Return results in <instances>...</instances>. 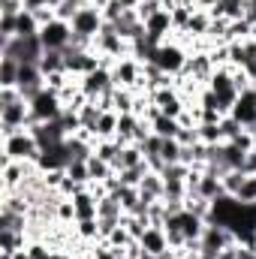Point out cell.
I'll return each mask as SVG.
<instances>
[{"instance_id": "cell-39", "label": "cell", "mask_w": 256, "mask_h": 259, "mask_svg": "<svg viewBox=\"0 0 256 259\" xmlns=\"http://www.w3.org/2000/svg\"><path fill=\"white\" fill-rule=\"evenodd\" d=\"M190 259H217V256H211V253H202V250H199V253H193Z\"/></svg>"}, {"instance_id": "cell-17", "label": "cell", "mask_w": 256, "mask_h": 259, "mask_svg": "<svg viewBox=\"0 0 256 259\" xmlns=\"http://www.w3.org/2000/svg\"><path fill=\"white\" fill-rule=\"evenodd\" d=\"M30 133L36 136L39 148H49V145H58L66 139V130L61 127V121H42V124H30Z\"/></svg>"}, {"instance_id": "cell-2", "label": "cell", "mask_w": 256, "mask_h": 259, "mask_svg": "<svg viewBox=\"0 0 256 259\" xmlns=\"http://www.w3.org/2000/svg\"><path fill=\"white\" fill-rule=\"evenodd\" d=\"M69 24H72V36H75V39H84V42H94V39L100 36V30L106 27V18H103V12H100V6H94V3H88V6H81V9L75 12V18H72Z\"/></svg>"}, {"instance_id": "cell-5", "label": "cell", "mask_w": 256, "mask_h": 259, "mask_svg": "<svg viewBox=\"0 0 256 259\" xmlns=\"http://www.w3.org/2000/svg\"><path fill=\"white\" fill-rule=\"evenodd\" d=\"M64 100H61V94H55V91H49V88H42L33 100H30V115H33V124H42V121H61V115H64Z\"/></svg>"}, {"instance_id": "cell-29", "label": "cell", "mask_w": 256, "mask_h": 259, "mask_svg": "<svg viewBox=\"0 0 256 259\" xmlns=\"http://www.w3.org/2000/svg\"><path fill=\"white\" fill-rule=\"evenodd\" d=\"M196 130H199V142H205V145H220V142H226L220 124H199Z\"/></svg>"}, {"instance_id": "cell-8", "label": "cell", "mask_w": 256, "mask_h": 259, "mask_svg": "<svg viewBox=\"0 0 256 259\" xmlns=\"http://www.w3.org/2000/svg\"><path fill=\"white\" fill-rule=\"evenodd\" d=\"M151 103L157 106L160 115H169V118H181V115L187 112V103H184V97H181V91H178L175 84L157 88V91L151 94Z\"/></svg>"}, {"instance_id": "cell-1", "label": "cell", "mask_w": 256, "mask_h": 259, "mask_svg": "<svg viewBox=\"0 0 256 259\" xmlns=\"http://www.w3.org/2000/svg\"><path fill=\"white\" fill-rule=\"evenodd\" d=\"M39 154H42V148H39L36 136L30 133V127L18 130V133H12V136H6V139H3V160L36 163V160H39Z\"/></svg>"}, {"instance_id": "cell-32", "label": "cell", "mask_w": 256, "mask_h": 259, "mask_svg": "<svg viewBox=\"0 0 256 259\" xmlns=\"http://www.w3.org/2000/svg\"><path fill=\"white\" fill-rule=\"evenodd\" d=\"M235 199L244 202V205L256 202V175H247V178H244V184H241V190L235 193Z\"/></svg>"}, {"instance_id": "cell-40", "label": "cell", "mask_w": 256, "mask_h": 259, "mask_svg": "<svg viewBox=\"0 0 256 259\" xmlns=\"http://www.w3.org/2000/svg\"><path fill=\"white\" fill-rule=\"evenodd\" d=\"M250 133H253V145H256V127H253V130H250Z\"/></svg>"}, {"instance_id": "cell-31", "label": "cell", "mask_w": 256, "mask_h": 259, "mask_svg": "<svg viewBox=\"0 0 256 259\" xmlns=\"http://www.w3.org/2000/svg\"><path fill=\"white\" fill-rule=\"evenodd\" d=\"M27 259H58V250H52L42 241H30L27 244Z\"/></svg>"}, {"instance_id": "cell-16", "label": "cell", "mask_w": 256, "mask_h": 259, "mask_svg": "<svg viewBox=\"0 0 256 259\" xmlns=\"http://www.w3.org/2000/svg\"><path fill=\"white\" fill-rule=\"evenodd\" d=\"M172 30H175V24H172V9H160V12H154V15L145 21V33L154 36L157 42H166V33H172Z\"/></svg>"}, {"instance_id": "cell-25", "label": "cell", "mask_w": 256, "mask_h": 259, "mask_svg": "<svg viewBox=\"0 0 256 259\" xmlns=\"http://www.w3.org/2000/svg\"><path fill=\"white\" fill-rule=\"evenodd\" d=\"M211 12H205V9H196L190 18V24H187V33L190 36H208V30H211Z\"/></svg>"}, {"instance_id": "cell-9", "label": "cell", "mask_w": 256, "mask_h": 259, "mask_svg": "<svg viewBox=\"0 0 256 259\" xmlns=\"http://www.w3.org/2000/svg\"><path fill=\"white\" fill-rule=\"evenodd\" d=\"M229 244H235V232H232V229L217 226V223H205V232H202V238H199V250H202V253L217 256V253L226 250Z\"/></svg>"}, {"instance_id": "cell-23", "label": "cell", "mask_w": 256, "mask_h": 259, "mask_svg": "<svg viewBox=\"0 0 256 259\" xmlns=\"http://www.w3.org/2000/svg\"><path fill=\"white\" fill-rule=\"evenodd\" d=\"M39 69H42V75H52V72H66V58L64 52H42V58H39Z\"/></svg>"}, {"instance_id": "cell-19", "label": "cell", "mask_w": 256, "mask_h": 259, "mask_svg": "<svg viewBox=\"0 0 256 259\" xmlns=\"http://www.w3.org/2000/svg\"><path fill=\"white\" fill-rule=\"evenodd\" d=\"M145 163V154H142V145H136V142H130L121 148V154H118V160H115V172H124V169H136V166H142Z\"/></svg>"}, {"instance_id": "cell-6", "label": "cell", "mask_w": 256, "mask_h": 259, "mask_svg": "<svg viewBox=\"0 0 256 259\" xmlns=\"http://www.w3.org/2000/svg\"><path fill=\"white\" fill-rule=\"evenodd\" d=\"M39 42L46 52H66L72 46V24L64 18H55L39 27Z\"/></svg>"}, {"instance_id": "cell-26", "label": "cell", "mask_w": 256, "mask_h": 259, "mask_svg": "<svg viewBox=\"0 0 256 259\" xmlns=\"http://www.w3.org/2000/svg\"><path fill=\"white\" fill-rule=\"evenodd\" d=\"M66 178L81 184V187H91V172H88V160H72L66 166Z\"/></svg>"}, {"instance_id": "cell-7", "label": "cell", "mask_w": 256, "mask_h": 259, "mask_svg": "<svg viewBox=\"0 0 256 259\" xmlns=\"http://www.w3.org/2000/svg\"><path fill=\"white\" fill-rule=\"evenodd\" d=\"M78 91L88 97V100H103V97H109L112 91H115V81H112V66H100V69H94V72H88V75H81V81H78Z\"/></svg>"}, {"instance_id": "cell-22", "label": "cell", "mask_w": 256, "mask_h": 259, "mask_svg": "<svg viewBox=\"0 0 256 259\" xmlns=\"http://www.w3.org/2000/svg\"><path fill=\"white\" fill-rule=\"evenodd\" d=\"M18 69L15 58H0V88H18Z\"/></svg>"}, {"instance_id": "cell-15", "label": "cell", "mask_w": 256, "mask_h": 259, "mask_svg": "<svg viewBox=\"0 0 256 259\" xmlns=\"http://www.w3.org/2000/svg\"><path fill=\"white\" fill-rule=\"evenodd\" d=\"M139 247H142L145 253H151V256H160V253H166L172 244H169V235H166V229L151 223V226L142 232V238H139Z\"/></svg>"}, {"instance_id": "cell-11", "label": "cell", "mask_w": 256, "mask_h": 259, "mask_svg": "<svg viewBox=\"0 0 256 259\" xmlns=\"http://www.w3.org/2000/svg\"><path fill=\"white\" fill-rule=\"evenodd\" d=\"M238 124L244 130H253L256 127V88H247V91H241L238 94V103L232 106V112H229Z\"/></svg>"}, {"instance_id": "cell-33", "label": "cell", "mask_w": 256, "mask_h": 259, "mask_svg": "<svg viewBox=\"0 0 256 259\" xmlns=\"http://www.w3.org/2000/svg\"><path fill=\"white\" fill-rule=\"evenodd\" d=\"M160 148H163V139H160L157 133H151V136L142 142V154H145V160H154V157H160Z\"/></svg>"}, {"instance_id": "cell-37", "label": "cell", "mask_w": 256, "mask_h": 259, "mask_svg": "<svg viewBox=\"0 0 256 259\" xmlns=\"http://www.w3.org/2000/svg\"><path fill=\"white\" fill-rule=\"evenodd\" d=\"M244 18L256 27V0H247V12H244Z\"/></svg>"}, {"instance_id": "cell-12", "label": "cell", "mask_w": 256, "mask_h": 259, "mask_svg": "<svg viewBox=\"0 0 256 259\" xmlns=\"http://www.w3.org/2000/svg\"><path fill=\"white\" fill-rule=\"evenodd\" d=\"M214 61H211V52H196L187 58V66H184V72H181V78H193V81H205V88H208V78L214 75Z\"/></svg>"}, {"instance_id": "cell-28", "label": "cell", "mask_w": 256, "mask_h": 259, "mask_svg": "<svg viewBox=\"0 0 256 259\" xmlns=\"http://www.w3.org/2000/svg\"><path fill=\"white\" fill-rule=\"evenodd\" d=\"M220 178H223V190H226L229 196H235L238 190H241V184H244L247 175H244L241 169H229V172H223Z\"/></svg>"}, {"instance_id": "cell-13", "label": "cell", "mask_w": 256, "mask_h": 259, "mask_svg": "<svg viewBox=\"0 0 256 259\" xmlns=\"http://www.w3.org/2000/svg\"><path fill=\"white\" fill-rule=\"evenodd\" d=\"M69 166V151H66V139L58 142V145H49L42 148L39 160H36V169L39 172H58V169H66Z\"/></svg>"}, {"instance_id": "cell-10", "label": "cell", "mask_w": 256, "mask_h": 259, "mask_svg": "<svg viewBox=\"0 0 256 259\" xmlns=\"http://www.w3.org/2000/svg\"><path fill=\"white\" fill-rule=\"evenodd\" d=\"M112 81H115V88L136 91V84H142V61H136L133 55L115 61L112 64Z\"/></svg>"}, {"instance_id": "cell-21", "label": "cell", "mask_w": 256, "mask_h": 259, "mask_svg": "<svg viewBox=\"0 0 256 259\" xmlns=\"http://www.w3.org/2000/svg\"><path fill=\"white\" fill-rule=\"evenodd\" d=\"M39 33V21L30 9H21L15 15V36H36Z\"/></svg>"}, {"instance_id": "cell-3", "label": "cell", "mask_w": 256, "mask_h": 259, "mask_svg": "<svg viewBox=\"0 0 256 259\" xmlns=\"http://www.w3.org/2000/svg\"><path fill=\"white\" fill-rule=\"evenodd\" d=\"M0 49H3V58H15L18 64H39L42 58V42H39V33L36 36H15V39H0Z\"/></svg>"}, {"instance_id": "cell-41", "label": "cell", "mask_w": 256, "mask_h": 259, "mask_svg": "<svg viewBox=\"0 0 256 259\" xmlns=\"http://www.w3.org/2000/svg\"><path fill=\"white\" fill-rule=\"evenodd\" d=\"M253 88H256V84H253Z\"/></svg>"}, {"instance_id": "cell-14", "label": "cell", "mask_w": 256, "mask_h": 259, "mask_svg": "<svg viewBox=\"0 0 256 259\" xmlns=\"http://www.w3.org/2000/svg\"><path fill=\"white\" fill-rule=\"evenodd\" d=\"M223 178H220V172L214 169V166H205V172H202V178H199V184H196V190L190 196H202V199H208V202H214L217 196H223Z\"/></svg>"}, {"instance_id": "cell-20", "label": "cell", "mask_w": 256, "mask_h": 259, "mask_svg": "<svg viewBox=\"0 0 256 259\" xmlns=\"http://www.w3.org/2000/svg\"><path fill=\"white\" fill-rule=\"evenodd\" d=\"M118 112L115 109H103V115H100V121H97V133H94V139H115L118 136Z\"/></svg>"}, {"instance_id": "cell-38", "label": "cell", "mask_w": 256, "mask_h": 259, "mask_svg": "<svg viewBox=\"0 0 256 259\" xmlns=\"http://www.w3.org/2000/svg\"><path fill=\"white\" fill-rule=\"evenodd\" d=\"M121 3H124V6H127V9H136V6H139V3H142V0H121Z\"/></svg>"}, {"instance_id": "cell-36", "label": "cell", "mask_w": 256, "mask_h": 259, "mask_svg": "<svg viewBox=\"0 0 256 259\" xmlns=\"http://www.w3.org/2000/svg\"><path fill=\"white\" fill-rule=\"evenodd\" d=\"M217 259H241V253H238V241H235V244H229L226 250H220Z\"/></svg>"}, {"instance_id": "cell-27", "label": "cell", "mask_w": 256, "mask_h": 259, "mask_svg": "<svg viewBox=\"0 0 256 259\" xmlns=\"http://www.w3.org/2000/svg\"><path fill=\"white\" fill-rule=\"evenodd\" d=\"M72 232L78 238H88V241H100V220H75L72 223Z\"/></svg>"}, {"instance_id": "cell-35", "label": "cell", "mask_w": 256, "mask_h": 259, "mask_svg": "<svg viewBox=\"0 0 256 259\" xmlns=\"http://www.w3.org/2000/svg\"><path fill=\"white\" fill-rule=\"evenodd\" d=\"M241 172L244 175H256V148L244 154V163H241Z\"/></svg>"}, {"instance_id": "cell-4", "label": "cell", "mask_w": 256, "mask_h": 259, "mask_svg": "<svg viewBox=\"0 0 256 259\" xmlns=\"http://www.w3.org/2000/svg\"><path fill=\"white\" fill-rule=\"evenodd\" d=\"M187 58H190V55H187L178 42L166 39V42H160V49H157V55H154V66L163 69V72L172 75V78H181V72H184V66H187Z\"/></svg>"}, {"instance_id": "cell-30", "label": "cell", "mask_w": 256, "mask_h": 259, "mask_svg": "<svg viewBox=\"0 0 256 259\" xmlns=\"http://www.w3.org/2000/svg\"><path fill=\"white\" fill-rule=\"evenodd\" d=\"M81 6H88V3H84V0H61L55 9H58V18H64V21H72V18H75V12H78Z\"/></svg>"}, {"instance_id": "cell-34", "label": "cell", "mask_w": 256, "mask_h": 259, "mask_svg": "<svg viewBox=\"0 0 256 259\" xmlns=\"http://www.w3.org/2000/svg\"><path fill=\"white\" fill-rule=\"evenodd\" d=\"M220 130H223V139L229 142V139H235V136H238V133H241L244 127H241V124H238L232 115H223V121H220Z\"/></svg>"}, {"instance_id": "cell-24", "label": "cell", "mask_w": 256, "mask_h": 259, "mask_svg": "<svg viewBox=\"0 0 256 259\" xmlns=\"http://www.w3.org/2000/svg\"><path fill=\"white\" fill-rule=\"evenodd\" d=\"M181 157H184V145L178 139H163V148H160L163 166H175V163H181Z\"/></svg>"}, {"instance_id": "cell-18", "label": "cell", "mask_w": 256, "mask_h": 259, "mask_svg": "<svg viewBox=\"0 0 256 259\" xmlns=\"http://www.w3.org/2000/svg\"><path fill=\"white\" fill-rule=\"evenodd\" d=\"M139 193H142V199H145V202H160V199H163V193H166L163 175L151 169V172L142 178V184H139Z\"/></svg>"}]
</instances>
